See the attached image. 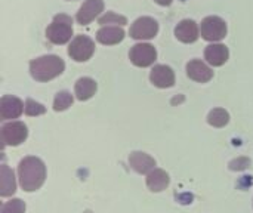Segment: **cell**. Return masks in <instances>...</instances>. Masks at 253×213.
I'll return each instance as SVG.
<instances>
[{
  "mask_svg": "<svg viewBox=\"0 0 253 213\" xmlns=\"http://www.w3.org/2000/svg\"><path fill=\"white\" fill-rule=\"evenodd\" d=\"M228 56H230V52L225 44L213 43V44H209L205 50V59L213 67L224 65L228 61Z\"/></svg>",
  "mask_w": 253,
  "mask_h": 213,
  "instance_id": "9a60e30c",
  "label": "cell"
},
{
  "mask_svg": "<svg viewBox=\"0 0 253 213\" xmlns=\"http://www.w3.org/2000/svg\"><path fill=\"white\" fill-rule=\"evenodd\" d=\"M25 113H27V116H31V117L42 116V114L46 113V108L42 104H39V102H36L33 99H27V102H25Z\"/></svg>",
  "mask_w": 253,
  "mask_h": 213,
  "instance_id": "cb8c5ba5",
  "label": "cell"
},
{
  "mask_svg": "<svg viewBox=\"0 0 253 213\" xmlns=\"http://www.w3.org/2000/svg\"><path fill=\"white\" fill-rule=\"evenodd\" d=\"M159 33V24L150 16L138 18L130 27V37L136 40H150Z\"/></svg>",
  "mask_w": 253,
  "mask_h": 213,
  "instance_id": "52a82bcc",
  "label": "cell"
},
{
  "mask_svg": "<svg viewBox=\"0 0 253 213\" xmlns=\"http://www.w3.org/2000/svg\"><path fill=\"white\" fill-rule=\"evenodd\" d=\"M22 111H25V105L22 101L12 95H4L0 99V117L1 120H12L18 119Z\"/></svg>",
  "mask_w": 253,
  "mask_h": 213,
  "instance_id": "9c48e42d",
  "label": "cell"
},
{
  "mask_svg": "<svg viewBox=\"0 0 253 213\" xmlns=\"http://www.w3.org/2000/svg\"><path fill=\"white\" fill-rule=\"evenodd\" d=\"M71 36H73V19L64 13L56 15L52 24L46 28V37L53 44H64L71 40Z\"/></svg>",
  "mask_w": 253,
  "mask_h": 213,
  "instance_id": "3957f363",
  "label": "cell"
},
{
  "mask_svg": "<svg viewBox=\"0 0 253 213\" xmlns=\"http://www.w3.org/2000/svg\"><path fill=\"white\" fill-rule=\"evenodd\" d=\"M129 165L139 175L150 173L151 170L156 169V160L151 156L141 151H135L129 156Z\"/></svg>",
  "mask_w": 253,
  "mask_h": 213,
  "instance_id": "7c38bea8",
  "label": "cell"
},
{
  "mask_svg": "<svg viewBox=\"0 0 253 213\" xmlns=\"http://www.w3.org/2000/svg\"><path fill=\"white\" fill-rule=\"evenodd\" d=\"M74 92H76V98L79 101H87L96 92V82L90 77H82L77 80Z\"/></svg>",
  "mask_w": 253,
  "mask_h": 213,
  "instance_id": "d6986e66",
  "label": "cell"
},
{
  "mask_svg": "<svg viewBox=\"0 0 253 213\" xmlns=\"http://www.w3.org/2000/svg\"><path fill=\"white\" fill-rule=\"evenodd\" d=\"M93 52H95L93 40L83 34L76 36L68 46V55L71 56V59H74L77 62H84V61L90 59Z\"/></svg>",
  "mask_w": 253,
  "mask_h": 213,
  "instance_id": "277c9868",
  "label": "cell"
},
{
  "mask_svg": "<svg viewBox=\"0 0 253 213\" xmlns=\"http://www.w3.org/2000/svg\"><path fill=\"white\" fill-rule=\"evenodd\" d=\"M154 1L159 3V4H162V6H169L172 3V0H154Z\"/></svg>",
  "mask_w": 253,
  "mask_h": 213,
  "instance_id": "484cf974",
  "label": "cell"
},
{
  "mask_svg": "<svg viewBox=\"0 0 253 213\" xmlns=\"http://www.w3.org/2000/svg\"><path fill=\"white\" fill-rule=\"evenodd\" d=\"M18 178L24 191H37L46 181V166L39 157H25L18 165Z\"/></svg>",
  "mask_w": 253,
  "mask_h": 213,
  "instance_id": "6da1fadb",
  "label": "cell"
},
{
  "mask_svg": "<svg viewBox=\"0 0 253 213\" xmlns=\"http://www.w3.org/2000/svg\"><path fill=\"white\" fill-rule=\"evenodd\" d=\"M15 191H16V182H15L13 170L7 165H1L0 166V196L9 197L15 194Z\"/></svg>",
  "mask_w": 253,
  "mask_h": 213,
  "instance_id": "e0dca14e",
  "label": "cell"
},
{
  "mask_svg": "<svg viewBox=\"0 0 253 213\" xmlns=\"http://www.w3.org/2000/svg\"><path fill=\"white\" fill-rule=\"evenodd\" d=\"M73 101H74L73 95L68 90L58 92L56 96H55V101H53V110L55 111H65L67 108L71 107Z\"/></svg>",
  "mask_w": 253,
  "mask_h": 213,
  "instance_id": "44dd1931",
  "label": "cell"
},
{
  "mask_svg": "<svg viewBox=\"0 0 253 213\" xmlns=\"http://www.w3.org/2000/svg\"><path fill=\"white\" fill-rule=\"evenodd\" d=\"M187 74L199 83H206L213 77V71L200 59H193L187 64Z\"/></svg>",
  "mask_w": 253,
  "mask_h": 213,
  "instance_id": "4fadbf2b",
  "label": "cell"
},
{
  "mask_svg": "<svg viewBox=\"0 0 253 213\" xmlns=\"http://www.w3.org/2000/svg\"><path fill=\"white\" fill-rule=\"evenodd\" d=\"M99 24L101 25H111V24H114V25H126L127 24V19L125 18V16H122V15H117V13H114V12H107L104 16H101L99 18Z\"/></svg>",
  "mask_w": 253,
  "mask_h": 213,
  "instance_id": "7402d4cb",
  "label": "cell"
},
{
  "mask_svg": "<svg viewBox=\"0 0 253 213\" xmlns=\"http://www.w3.org/2000/svg\"><path fill=\"white\" fill-rule=\"evenodd\" d=\"M200 33L208 42H219L227 36V24L219 16H208L202 21Z\"/></svg>",
  "mask_w": 253,
  "mask_h": 213,
  "instance_id": "5b68a950",
  "label": "cell"
},
{
  "mask_svg": "<svg viewBox=\"0 0 253 213\" xmlns=\"http://www.w3.org/2000/svg\"><path fill=\"white\" fill-rule=\"evenodd\" d=\"M1 142L3 145L9 147H16L21 145L27 136H28V129L22 122H10L1 126Z\"/></svg>",
  "mask_w": 253,
  "mask_h": 213,
  "instance_id": "8992f818",
  "label": "cell"
},
{
  "mask_svg": "<svg viewBox=\"0 0 253 213\" xmlns=\"http://www.w3.org/2000/svg\"><path fill=\"white\" fill-rule=\"evenodd\" d=\"M65 64L62 58L56 55H46L36 58L30 62V73L37 82H49L62 74Z\"/></svg>",
  "mask_w": 253,
  "mask_h": 213,
  "instance_id": "7a4b0ae2",
  "label": "cell"
},
{
  "mask_svg": "<svg viewBox=\"0 0 253 213\" xmlns=\"http://www.w3.org/2000/svg\"><path fill=\"white\" fill-rule=\"evenodd\" d=\"M150 80L154 86H157L160 89L172 87L175 85V73L168 65H156L151 70Z\"/></svg>",
  "mask_w": 253,
  "mask_h": 213,
  "instance_id": "8fae6325",
  "label": "cell"
},
{
  "mask_svg": "<svg viewBox=\"0 0 253 213\" xmlns=\"http://www.w3.org/2000/svg\"><path fill=\"white\" fill-rule=\"evenodd\" d=\"M104 10V1L102 0H86L80 10L77 12V22L80 25H87L90 24L101 12Z\"/></svg>",
  "mask_w": 253,
  "mask_h": 213,
  "instance_id": "30bf717a",
  "label": "cell"
},
{
  "mask_svg": "<svg viewBox=\"0 0 253 213\" xmlns=\"http://www.w3.org/2000/svg\"><path fill=\"white\" fill-rule=\"evenodd\" d=\"M129 58L136 67H150L157 58V50L148 43H138L130 49Z\"/></svg>",
  "mask_w": 253,
  "mask_h": 213,
  "instance_id": "ba28073f",
  "label": "cell"
},
{
  "mask_svg": "<svg viewBox=\"0 0 253 213\" xmlns=\"http://www.w3.org/2000/svg\"><path fill=\"white\" fill-rule=\"evenodd\" d=\"M170 178L163 169H154L147 175V187L153 193H160L169 187Z\"/></svg>",
  "mask_w": 253,
  "mask_h": 213,
  "instance_id": "ac0fdd59",
  "label": "cell"
},
{
  "mask_svg": "<svg viewBox=\"0 0 253 213\" xmlns=\"http://www.w3.org/2000/svg\"><path fill=\"white\" fill-rule=\"evenodd\" d=\"M249 165H251V162L248 159H239V160H234V162L230 163V169H233V170H243Z\"/></svg>",
  "mask_w": 253,
  "mask_h": 213,
  "instance_id": "d4e9b609",
  "label": "cell"
},
{
  "mask_svg": "<svg viewBox=\"0 0 253 213\" xmlns=\"http://www.w3.org/2000/svg\"><path fill=\"white\" fill-rule=\"evenodd\" d=\"M230 122V114L224 108H213L208 116V123L213 128H224Z\"/></svg>",
  "mask_w": 253,
  "mask_h": 213,
  "instance_id": "ffe728a7",
  "label": "cell"
},
{
  "mask_svg": "<svg viewBox=\"0 0 253 213\" xmlns=\"http://www.w3.org/2000/svg\"><path fill=\"white\" fill-rule=\"evenodd\" d=\"M25 212V203L21 199H12L9 202H6L1 206V212L0 213H24Z\"/></svg>",
  "mask_w": 253,
  "mask_h": 213,
  "instance_id": "603a6c76",
  "label": "cell"
},
{
  "mask_svg": "<svg viewBox=\"0 0 253 213\" xmlns=\"http://www.w3.org/2000/svg\"><path fill=\"white\" fill-rule=\"evenodd\" d=\"M125 39V31L119 25H105L96 33V40L102 44H117Z\"/></svg>",
  "mask_w": 253,
  "mask_h": 213,
  "instance_id": "2e32d148",
  "label": "cell"
},
{
  "mask_svg": "<svg viewBox=\"0 0 253 213\" xmlns=\"http://www.w3.org/2000/svg\"><path fill=\"white\" fill-rule=\"evenodd\" d=\"M175 36L182 43H194L199 39V25L193 19H184L176 25Z\"/></svg>",
  "mask_w": 253,
  "mask_h": 213,
  "instance_id": "5bb4252c",
  "label": "cell"
}]
</instances>
